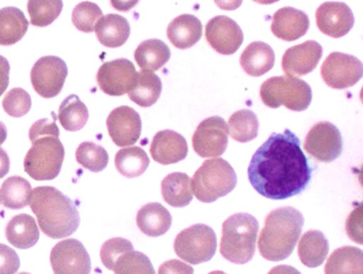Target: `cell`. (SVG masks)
Segmentation results:
<instances>
[{"instance_id": "836d02e7", "label": "cell", "mask_w": 363, "mask_h": 274, "mask_svg": "<svg viewBox=\"0 0 363 274\" xmlns=\"http://www.w3.org/2000/svg\"><path fill=\"white\" fill-rule=\"evenodd\" d=\"M31 185L21 177H8L0 189V202L10 209H21L29 205Z\"/></svg>"}, {"instance_id": "ba28073f", "label": "cell", "mask_w": 363, "mask_h": 274, "mask_svg": "<svg viewBox=\"0 0 363 274\" xmlns=\"http://www.w3.org/2000/svg\"><path fill=\"white\" fill-rule=\"evenodd\" d=\"M174 250L182 260L191 265L209 261L217 250V236L213 228L196 224L182 230L174 241Z\"/></svg>"}, {"instance_id": "681fc988", "label": "cell", "mask_w": 363, "mask_h": 274, "mask_svg": "<svg viewBox=\"0 0 363 274\" xmlns=\"http://www.w3.org/2000/svg\"><path fill=\"white\" fill-rule=\"evenodd\" d=\"M268 274H302L298 270L291 265H277L270 270Z\"/></svg>"}, {"instance_id": "5bb4252c", "label": "cell", "mask_w": 363, "mask_h": 274, "mask_svg": "<svg viewBox=\"0 0 363 274\" xmlns=\"http://www.w3.org/2000/svg\"><path fill=\"white\" fill-rule=\"evenodd\" d=\"M137 79L133 62L127 59L106 62L96 76L99 89L109 96H123L130 91Z\"/></svg>"}, {"instance_id": "b9f144b4", "label": "cell", "mask_w": 363, "mask_h": 274, "mask_svg": "<svg viewBox=\"0 0 363 274\" xmlns=\"http://www.w3.org/2000/svg\"><path fill=\"white\" fill-rule=\"evenodd\" d=\"M20 268L17 252L0 243V274H16Z\"/></svg>"}, {"instance_id": "7dc6e473", "label": "cell", "mask_w": 363, "mask_h": 274, "mask_svg": "<svg viewBox=\"0 0 363 274\" xmlns=\"http://www.w3.org/2000/svg\"><path fill=\"white\" fill-rule=\"evenodd\" d=\"M213 1L220 9L233 11L240 7L243 0H213Z\"/></svg>"}, {"instance_id": "44dd1931", "label": "cell", "mask_w": 363, "mask_h": 274, "mask_svg": "<svg viewBox=\"0 0 363 274\" xmlns=\"http://www.w3.org/2000/svg\"><path fill=\"white\" fill-rule=\"evenodd\" d=\"M203 35L201 20L193 15H182L171 21L167 27V38L177 49L194 47Z\"/></svg>"}, {"instance_id": "e575fe53", "label": "cell", "mask_w": 363, "mask_h": 274, "mask_svg": "<svg viewBox=\"0 0 363 274\" xmlns=\"http://www.w3.org/2000/svg\"><path fill=\"white\" fill-rule=\"evenodd\" d=\"M229 133L233 140L241 143L255 140L259 133L258 117L249 109L236 111L229 118Z\"/></svg>"}, {"instance_id": "f1b7e54d", "label": "cell", "mask_w": 363, "mask_h": 274, "mask_svg": "<svg viewBox=\"0 0 363 274\" xmlns=\"http://www.w3.org/2000/svg\"><path fill=\"white\" fill-rule=\"evenodd\" d=\"M163 199L172 207H185L193 201L191 180L186 173L174 172L161 184Z\"/></svg>"}, {"instance_id": "ee69618b", "label": "cell", "mask_w": 363, "mask_h": 274, "mask_svg": "<svg viewBox=\"0 0 363 274\" xmlns=\"http://www.w3.org/2000/svg\"><path fill=\"white\" fill-rule=\"evenodd\" d=\"M159 274H194V269L179 260H169L159 268Z\"/></svg>"}, {"instance_id": "4fadbf2b", "label": "cell", "mask_w": 363, "mask_h": 274, "mask_svg": "<svg viewBox=\"0 0 363 274\" xmlns=\"http://www.w3.org/2000/svg\"><path fill=\"white\" fill-rule=\"evenodd\" d=\"M55 274H91V262L89 252L77 239L61 240L50 255Z\"/></svg>"}, {"instance_id": "74e56055", "label": "cell", "mask_w": 363, "mask_h": 274, "mask_svg": "<svg viewBox=\"0 0 363 274\" xmlns=\"http://www.w3.org/2000/svg\"><path fill=\"white\" fill-rule=\"evenodd\" d=\"M113 271L115 274H155L150 259L143 252H125L116 261Z\"/></svg>"}, {"instance_id": "7c38bea8", "label": "cell", "mask_w": 363, "mask_h": 274, "mask_svg": "<svg viewBox=\"0 0 363 274\" xmlns=\"http://www.w3.org/2000/svg\"><path fill=\"white\" fill-rule=\"evenodd\" d=\"M228 125L223 118H207L199 124L193 135L194 151L201 158L220 157L228 147Z\"/></svg>"}, {"instance_id": "f907efd6", "label": "cell", "mask_w": 363, "mask_h": 274, "mask_svg": "<svg viewBox=\"0 0 363 274\" xmlns=\"http://www.w3.org/2000/svg\"><path fill=\"white\" fill-rule=\"evenodd\" d=\"M7 139V129H6L5 124L0 121V146Z\"/></svg>"}, {"instance_id": "277c9868", "label": "cell", "mask_w": 363, "mask_h": 274, "mask_svg": "<svg viewBox=\"0 0 363 274\" xmlns=\"http://www.w3.org/2000/svg\"><path fill=\"white\" fill-rule=\"evenodd\" d=\"M304 227V216L293 207L277 208L265 218L259 237V251L269 261H282L292 255Z\"/></svg>"}, {"instance_id": "5b68a950", "label": "cell", "mask_w": 363, "mask_h": 274, "mask_svg": "<svg viewBox=\"0 0 363 274\" xmlns=\"http://www.w3.org/2000/svg\"><path fill=\"white\" fill-rule=\"evenodd\" d=\"M259 227L257 218L250 214L230 216L223 225L221 256L236 265L248 263L255 253Z\"/></svg>"}, {"instance_id": "ffe728a7", "label": "cell", "mask_w": 363, "mask_h": 274, "mask_svg": "<svg viewBox=\"0 0 363 274\" xmlns=\"http://www.w3.org/2000/svg\"><path fill=\"white\" fill-rule=\"evenodd\" d=\"M309 29V18L302 10L293 7L281 8L273 16V35L279 39L291 42L304 37Z\"/></svg>"}, {"instance_id": "d6986e66", "label": "cell", "mask_w": 363, "mask_h": 274, "mask_svg": "<svg viewBox=\"0 0 363 274\" xmlns=\"http://www.w3.org/2000/svg\"><path fill=\"white\" fill-rule=\"evenodd\" d=\"M150 152L155 162L167 165L183 161L189 153V146L183 136L173 130H163L153 137Z\"/></svg>"}, {"instance_id": "d590c367", "label": "cell", "mask_w": 363, "mask_h": 274, "mask_svg": "<svg viewBox=\"0 0 363 274\" xmlns=\"http://www.w3.org/2000/svg\"><path fill=\"white\" fill-rule=\"evenodd\" d=\"M63 9L62 0H29L28 13L31 25L48 27L59 18Z\"/></svg>"}, {"instance_id": "52a82bcc", "label": "cell", "mask_w": 363, "mask_h": 274, "mask_svg": "<svg viewBox=\"0 0 363 274\" xmlns=\"http://www.w3.org/2000/svg\"><path fill=\"white\" fill-rule=\"evenodd\" d=\"M261 101L270 108L284 106L293 111H306L312 103L311 86L295 76H274L261 86Z\"/></svg>"}, {"instance_id": "ab89813d", "label": "cell", "mask_w": 363, "mask_h": 274, "mask_svg": "<svg viewBox=\"0 0 363 274\" xmlns=\"http://www.w3.org/2000/svg\"><path fill=\"white\" fill-rule=\"evenodd\" d=\"M31 106V96L25 89L19 87L10 89L4 97V109L11 117H23L29 113Z\"/></svg>"}, {"instance_id": "f5cc1de1", "label": "cell", "mask_w": 363, "mask_h": 274, "mask_svg": "<svg viewBox=\"0 0 363 274\" xmlns=\"http://www.w3.org/2000/svg\"><path fill=\"white\" fill-rule=\"evenodd\" d=\"M208 274H227V273H225V272H223V271H213Z\"/></svg>"}, {"instance_id": "8fae6325", "label": "cell", "mask_w": 363, "mask_h": 274, "mask_svg": "<svg viewBox=\"0 0 363 274\" xmlns=\"http://www.w3.org/2000/svg\"><path fill=\"white\" fill-rule=\"evenodd\" d=\"M322 77L332 89H349L362 77V63L354 55L334 52L323 63Z\"/></svg>"}, {"instance_id": "d4e9b609", "label": "cell", "mask_w": 363, "mask_h": 274, "mask_svg": "<svg viewBox=\"0 0 363 274\" xmlns=\"http://www.w3.org/2000/svg\"><path fill=\"white\" fill-rule=\"evenodd\" d=\"M6 238L10 245L18 249H30L38 243L39 228L35 218L28 214H20L10 219L6 226Z\"/></svg>"}, {"instance_id": "cb8c5ba5", "label": "cell", "mask_w": 363, "mask_h": 274, "mask_svg": "<svg viewBox=\"0 0 363 274\" xmlns=\"http://www.w3.org/2000/svg\"><path fill=\"white\" fill-rule=\"evenodd\" d=\"M274 51L264 42H252L245 48L240 57L241 67L245 73L253 77L268 73L274 67Z\"/></svg>"}, {"instance_id": "f6af8a7d", "label": "cell", "mask_w": 363, "mask_h": 274, "mask_svg": "<svg viewBox=\"0 0 363 274\" xmlns=\"http://www.w3.org/2000/svg\"><path fill=\"white\" fill-rule=\"evenodd\" d=\"M9 62L0 55V96H3L9 85Z\"/></svg>"}, {"instance_id": "2e32d148", "label": "cell", "mask_w": 363, "mask_h": 274, "mask_svg": "<svg viewBox=\"0 0 363 274\" xmlns=\"http://www.w3.org/2000/svg\"><path fill=\"white\" fill-rule=\"evenodd\" d=\"M206 39L215 51L223 55L236 53L243 42V32L235 20L217 16L206 26Z\"/></svg>"}, {"instance_id": "816d5d0a", "label": "cell", "mask_w": 363, "mask_h": 274, "mask_svg": "<svg viewBox=\"0 0 363 274\" xmlns=\"http://www.w3.org/2000/svg\"><path fill=\"white\" fill-rule=\"evenodd\" d=\"M253 1L260 4V5H271V4L277 3L280 0H253Z\"/></svg>"}, {"instance_id": "c3c4849f", "label": "cell", "mask_w": 363, "mask_h": 274, "mask_svg": "<svg viewBox=\"0 0 363 274\" xmlns=\"http://www.w3.org/2000/svg\"><path fill=\"white\" fill-rule=\"evenodd\" d=\"M10 169V160L7 152L0 148V179L7 175Z\"/></svg>"}, {"instance_id": "d6a6232c", "label": "cell", "mask_w": 363, "mask_h": 274, "mask_svg": "<svg viewBox=\"0 0 363 274\" xmlns=\"http://www.w3.org/2000/svg\"><path fill=\"white\" fill-rule=\"evenodd\" d=\"M89 117L86 105L77 95H69L64 99L60 106L57 116L62 127L67 131H79L83 129Z\"/></svg>"}, {"instance_id": "3957f363", "label": "cell", "mask_w": 363, "mask_h": 274, "mask_svg": "<svg viewBox=\"0 0 363 274\" xmlns=\"http://www.w3.org/2000/svg\"><path fill=\"white\" fill-rule=\"evenodd\" d=\"M29 204L42 231L52 239L69 237L79 228L77 205L55 187H35L31 192Z\"/></svg>"}, {"instance_id": "7bdbcfd3", "label": "cell", "mask_w": 363, "mask_h": 274, "mask_svg": "<svg viewBox=\"0 0 363 274\" xmlns=\"http://www.w3.org/2000/svg\"><path fill=\"white\" fill-rule=\"evenodd\" d=\"M346 230L352 241L362 245V206L361 204H359L349 216Z\"/></svg>"}, {"instance_id": "6da1fadb", "label": "cell", "mask_w": 363, "mask_h": 274, "mask_svg": "<svg viewBox=\"0 0 363 274\" xmlns=\"http://www.w3.org/2000/svg\"><path fill=\"white\" fill-rule=\"evenodd\" d=\"M313 168L296 135L286 129L272 133L257 150L248 168L253 189L265 199L282 201L306 190Z\"/></svg>"}, {"instance_id": "db71d44e", "label": "cell", "mask_w": 363, "mask_h": 274, "mask_svg": "<svg viewBox=\"0 0 363 274\" xmlns=\"http://www.w3.org/2000/svg\"><path fill=\"white\" fill-rule=\"evenodd\" d=\"M18 274H30V273H27V272H21V273H18Z\"/></svg>"}, {"instance_id": "30bf717a", "label": "cell", "mask_w": 363, "mask_h": 274, "mask_svg": "<svg viewBox=\"0 0 363 274\" xmlns=\"http://www.w3.org/2000/svg\"><path fill=\"white\" fill-rule=\"evenodd\" d=\"M69 70L61 57L48 55L35 62L31 70V83L43 98H53L63 89Z\"/></svg>"}, {"instance_id": "8d00e7d4", "label": "cell", "mask_w": 363, "mask_h": 274, "mask_svg": "<svg viewBox=\"0 0 363 274\" xmlns=\"http://www.w3.org/2000/svg\"><path fill=\"white\" fill-rule=\"evenodd\" d=\"M77 161L91 172H101L108 165V152L95 142L85 141L77 150Z\"/></svg>"}, {"instance_id": "1f68e13d", "label": "cell", "mask_w": 363, "mask_h": 274, "mask_svg": "<svg viewBox=\"0 0 363 274\" xmlns=\"http://www.w3.org/2000/svg\"><path fill=\"white\" fill-rule=\"evenodd\" d=\"M150 164L145 150L140 147H129L119 150L115 157V165L119 173L128 179L140 177Z\"/></svg>"}, {"instance_id": "9a60e30c", "label": "cell", "mask_w": 363, "mask_h": 274, "mask_svg": "<svg viewBox=\"0 0 363 274\" xmlns=\"http://www.w3.org/2000/svg\"><path fill=\"white\" fill-rule=\"evenodd\" d=\"M107 129L116 146L129 147L140 139L143 121L133 108L121 106L109 114Z\"/></svg>"}, {"instance_id": "ac0fdd59", "label": "cell", "mask_w": 363, "mask_h": 274, "mask_svg": "<svg viewBox=\"0 0 363 274\" xmlns=\"http://www.w3.org/2000/svg\"><path fill=\"white\" fill-rule=\"evenodd\" d=\"M322 57L320 43L309 40L286 50L282 57V69L287 75H306L316 69Z\"/></svg>"}, {"instance_id": "60d3db41", "label": "cell", "mask_w": 363, "mask_h": 274, "mask_svg": "<svg viewBox=\"0 0 363 274\" xmlns=\"http://www.w3.org/2000/svg\"><path fill=\"white\" fill-rule=\"evenodd\" d=\"M131 250H133V246L129 240L123 238H113L107 240L101 249V262L107 269L113 270L119 257Z\"/></svg>"}, {"instance_id": "4dcf8cb0", "label": "cell", "mask_w": 363, "mask_h": 274, "mask_svg": "<svg viewBox=\"0 0 363 274\" xmlns=\"http://www.w3.org/2000/svg\"><path fill=\"white\" fill-rule=\"evenodd\" d=\"M363 252L359 248L341 247L327 260L325 274H363Z\"/></svg>"}, {"instance_id": "bcb514c9", "label": "cell", "mask_w": 363, "mask_h": 274, "mask_svg": "<svg viewBox=\"0 0 363 274\" xmlns=\"http://www.w3.org/2000/svg\"><path fill=\"white\" fill-rule=\"evenodd\" d=\"M139 3V0H111V6L118 11H123V13H127L130 11L133 8Z\"/></svg>"}, {"instance_id": "7402d4cb", "label": "cell", "mask_w": 363, "mask_h": 274, "mask_svg": "<svg viewBox=\"0 0 363 274\" xmlns=\"http://www.w3.org/2000/svg\"><path fill=\"white\" fill-rule=\"evenodd\" d=\"M94 31L101 45L107 48H119L129 39L130 25L123 16L109 13L97 21Z\"/></svg>"}, {"instance_id": "83f0119b", "label": "cell", "mask_w": 363, "mask_h": 274, "mask_svg": "<svg viewBox=\"0 0 363 274\" xmlns=\"http://www.w3.org/2000/svg\"><path fill=\"white\" fill-rule=\"evenodd\" d=\"M29 23L25 13L16 7L0 9V45H13L27 33Z\"/></svg>"}, {"instance_id": "e0dca14e", "label": "cell", "mask_w": 363, "mask_h": 274, "mask_svg": "<svg viewBox=\"0 0 363 274\" xmlns=\"http://www.w3.org/2000/svg\"><path fill=\"white\" fill-rule=\"evenodd\" d=\"M316 23L324 35L338 39L354 28V13L347 4L326 1L317 9Z\"/></svg>"}, {"instance_id": "8992f818", "label": "cell", "mask_w": 363, "mask_h": 274, "mask_svg": "<svg viewBox=\"0 0 363 274\" xmlns=\"http://www.w3.org/2000/svg\"><path fill=\"white\" fill-rule=\"evenodd\" d=\"M237 185V174L226 160H207L195 172L191 190L203 203H213L228 195Z\"/></svg>"}, {"instance_id": "9c48e42d", "label": "cell", "mask_w": 363, "mask_h": 274, "mask_svg": "<svg viewBox=\"0 0 363 274\" xmlns=\"http://www.w3.org/2000/svg\"><path fill=\"white\" fill-rule=\"evenodd\" d=\"M304 149L318 161L330 163L342 153V136L334 124L320 121L313 126L307 133Z\"/></svg>"}, {"instance_id": "f546056e", "label": "cell", "mask_w": 363, "mask_h": 274, "mask_svg": "<svg viewBox=\"0 0 363 274\" xmlns=\"http://www.w3.org/2000/svg\"><path fill=\"white\" fill-rule=\"evenodd\" d=\"M171 57V51L167 43L159 39L145 40L135 52V60L143 71L155 72Z\"/></svg>"}, {"instance_id": "484cf974", "label": "cell", "mask_w": 363, "mask_h": 274, "mask_svg": "<svg viewBox=\"0 0 363 274\" xmlns=\"http://www.w3.org/2000/svg\"><path fill=\"white\" fill-rule=\"evenodd\" d=\"M329 252L328 240L318 230H309L301 238L298 257L303 265L308 268L322 265Z\"/></svg>"}, {"instance_id": "7a4b0ae2", "label": "cell", "mask_w": 363, "mask_h": 274, "mask_svg": "<svg viewBox=\"0 0 363 274\" xmlns=\"http://www.w3.org/2000/svg\"><path fill=\"white\" fill-rule=\"evenodd\" d=\"M57 117L38 120L30 128L31 149L26 155L23 167L26 173L35 181H51L57 177L63 165L65 150L60 140Z\"/></svg>"}, {"instance_id": "f35d334b", "label": "cell", "mask_w": 363, "mask_h": 274, "mask_svg": "<svg viewBox=\"0 0 363 274\" xmlns=\"http://www.w3.org/2000/svg\"><path fill=\"white\" fill-rule=\"evenodd\" d=\"M101 17L103 11L99 5L91 1H83L74 8L72 23L79 31L91 33Z\"/></svg>"}, {"instance_id": "4316f807", "label": "cell", "mask_w": 363, "mask_h": 274, "mask_svg": "<svg viewBox=\"0 0 363 274\" xmlns=\"http://www.w3.org/2000/svg\"><path fill=\"white\" fill-rule=\"evenodd\" d=\"M162 93V82L157 74L150 71H141L137 73L135 84L128 92V95L133 103L141 107H151L159 101Z\"/></svg>"}, {"instance_id": "603a6c76", "label": "cell", "mask_w": 363, "mask_h": 274, "mask_svg": "<svg viewBox=\"0 0 363 274\" xmlns=\"http://www.w3.org/2000/svg\"><path fill=\"white\" fill-rule=\"evenodd\" d=\"M137 226L149 237H160L172 226V215L160 203L143 206L137 214Z\"/></svg>"}]
</instances>
